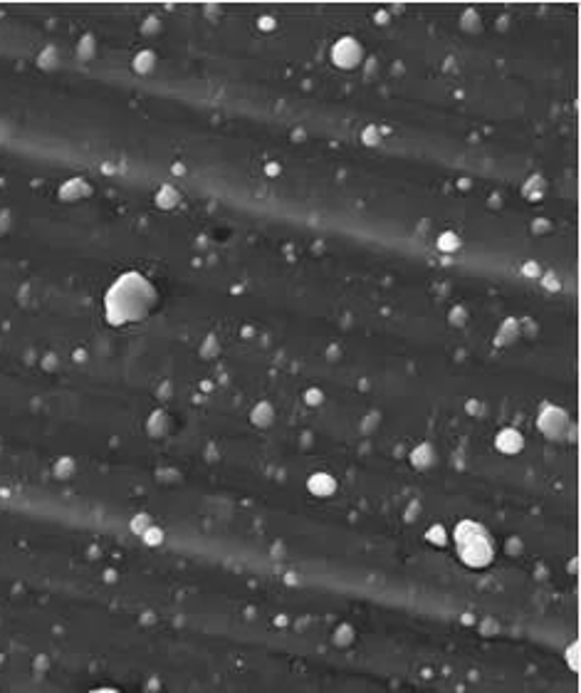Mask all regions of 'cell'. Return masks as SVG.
Here are the masks:
<instances>
[{
    "label": "cell",
    "mask_w": 581,
    "mask_h": 693,
    "mask_svg": "<svg viewBox=\"0 0 581 693\" xmlns=\"http://www.w3.org/2000/svg\"><path fill=\"white\" fill-rule=\"evenodd\" d=\"M458 555L468 567H485L495 555V545L480 523H460L456 528Z\"/></svg>",
    "instance_id": "7a4b0ae2"
},
{
    "label": "cell",
    "mask_w": 581,
    "mask_h": 693,
    "mask_svg": "<svg viewBox=\"0 0 581 693\" xmlns=\"http://www.w3.org/2000/svg\"><path fill=\"white\" fill-rule=\"evenodd\" d=\"M153 290L136 275H126L109 295V314L114 322L141 320L151 310Z\"/></svg>",
    "instance_id": "6da1fadb"
},
{
    "label": "cell",
    "mask_w": 581,
    "mask_h": 693,
    "mask_svg": "<svg viewBox=\"0 0 581 693\" xmlns=\"http://www.w3.org/2000/svg\"><path fill=\"white\" fill-rule=\"evenodd\" d=\"M332 58H334V62H337V65H339V67H344V70H349V67H354V65H359V60H361V48H359V42H354V40H349V38L339 40L337 45H334Z\"/></svg>",
    "instance_id": "3957f363"
}]
</instances>
